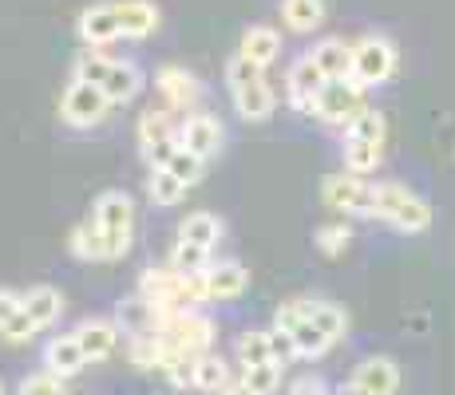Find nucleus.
Instances as JSON below:
<instances>
[{
    "instance_id": "28",
    "label": "nucleus",
    "mask_w": 455,
    "mask_h": 395,
    "mask_svg": "<svg viewBox=\"0 0 455 395\" xmlns=\"http://www.w3.org/2000/svg\"><path fill=\"white\" fill-rule=\"evenodd\" d=\"M384 162V143H369V138H345V170L372 178Z\"/></svg>"
},
{
    "instance_id": "29",
    "label": "nucleus",
    "mask_w": 455,
    "mask_h": 395,
    "mask_svg": "<svg viewBox=\"0 0 455 395\" xmlns=\"http://www.w3.org/2000/svg\"><path fill=\"white\" fill-rule=\"evenodd\" d=\"M305 312H309V320L317 324L321 332L337 344L340 336L348 332V312L340 309V304H332V301H321V296H309V304H305Z\"/></svg>"
},
{
    "instance_id": "40",
    "label": "nucleus",
    "mask_w": 455,
    "mask_h": 395,
    "mask_svg": "<svg viewBox=\"0 0 455 395\" xmlns=\"http://www.w3.org/2000/svg\"><path fill=\"white\" fill-rule=\"evenodd\" d=\"M16 395H64V380L52 375V372H36V375H28V380L20 383V391Z\"/></svg>"
},
{
    "instance_id": "20",
    "label": "nucleus",
    "mask_w": 455,
    "mask_h": 395,
    "mask_svg": "<svg viewBox=\"0 0 455 395\" xmlns=\"http://www.w3.org/2000/svg\"><path fill=\"white\" fill-rule=\"evenodd\" d=\"M68 253H72L76 261H111L108 233H103V225L95 222V217H84V222H76L72 233H68Z\"/></svg>"
},
{
    "instance_id": "21",
    "label": "nucleus",
    "mask_w": 455,
    "mask_h": 395,
    "mask_svg": "<svg viewBox=\"0 0 455 395\" xmlns=\"http://www.w3.org/2000/svg\"><path fill=\"white\" fill-rule=\"evenodd\" d=\"M119 24H124V40H147L159 32L163 12L151 0H119Z\"/></svg>"
},
{
    "instance_id": "23",
    "label": "nucleus",
    "mask_w": 455,
    "mask_h": 395,
    "mask_svg": "<svg viewBox=\"0 0 455 395\" xmlns=\"http://www.w3.org/2000/svg\"><path fill=\"white\" fill-rule=\"evenodd\" d=\"M84 364H87V356H84L80 340H76V332H72V336H56V340H48V348H44V367H48L52 375H60V380L76 375Z\"/></svg>"
},
{
    "instance_id": "4",
    "label": "nucleus",
    "mask_w": 455,
    "mask_h": 395,
    "mask_svg": "<svg viewBox=\"0 0 455 395\" xmlns=\"http://www.w3.org/2000/svg\"><path fill=\"white\" fill-rule=\"evenodd\" d=\"M111 107L116 103L108 99V91L95 83H87V79H68V87L60 91V119L68 122V127L76 130H87V127H100L103 119L111 115Z\"/></svg>"
},
{
    "instance_id": "8",
    "label": "nucleus",
    "mask_w": 455,
    "mask_h": 395,
    "mask_svg": "<svg viewBox=\"0 0 455 395\" xmlns=\"http://www.w3.org/2000/svg\"><path fill=\"white\" fill-rule=\"evenodd\" d=\"M396 64H400V51L388 36L369 32V36L353 40V79L356 83H364V87L388 83V79L396 75Z\"/></svg>"
},
{
    "instance_id": "18",
    "label": "nucleus",
    "mask_w": 455,
    "mask_h": 395,
    "mask_svg": "<svg viewBox=\"0 0 455 395\" xmlns=\"http://www.w3.org/2000/svg\"><path fill=\"white\" fill-rule=\"evenodd\" d=\"M250 285V269L242 261H210L206 269V288H210V301H234L242 296Z\"/></svg>"
},
{
    "instance_id": "6",
    "label": "nucleus",
    "mask_w": 455,
    "mask_h": 395,
    "mask_svg": "<svg viewBox=\"0 0 455 395\" xmlns=\"http://www.w3.org/2000/svg\"><path fill=\"white\" fill-rule=\"evenodd\" d=\"M364 111H369V87L348 75V79H329V83L321 87L317 115L313 119L329 122V127H348V122L356 115H364Z\"/></svg>"
},
{
    "instance_id": "9",
    "label": "nucleus",
    "mask_w": 455,
    "mask_h": 395,
    "mask_svg": "<svg viewBox=\"0 0 455 395\" xmlns=\"http://www.w3.org/2000/svg\"><path fill=\"white\" fill-rule=\"evenodd\" d=\"M159 332L179 352H190V356H203V352H210V344H214V320L203 316L198 309H171Z\"/></svg>"
},
{
    "instance_id": "42",
    "label": "nucleus",
    "mask_w": 455,
    "mask_h": 395,
    "mask_svg": "<svg viewBox=\"0 0 455 395\" xmlns=\"http://www.w3.org/2000/svg\"><path fill=\"white\" fill-rule=\"evenodd\" d=\"M24 309V296L20 293H8V288H0V324L4 320H12L16 312Z\"/></svg>"
},
{
    "instance_id": "25",
    "label": "nucleus",
    "mask_w": 455,
    "mask_h": 395,
    "mask_svg": "<svg viewBox=\"0 0 455 395\" xmlns=\"http://www.w3.org/2000/svg\"><path fill=\"white\" fill-rule=\"evenodd\" d=\"M226 225L218 214H210V209H195V214H187L179 222V241H190V245H203V249H214L218 241H222Z\"/></svg>"
},
{
    "instance_id": "38",
    "label": "nucleus",
    "mask_w": 455,
    "mask_h": 395,
    "mask_svg": "<svg viewBox=\"0 0 455 395\" xmlns=\"http://www.w3.org/2000/svg\"><path fill=\"white\" fill-rule=\"evenodd\" d=\"M36 332H40V324L28 316V309H20V312L12 316V320L0 324V336H4L8 344H28V340L36 336Z\"/></svg>"
},
{
    "instance_id": "22",
    "label": "nucleus",
    "mask_w": 455,
    "mask_h": 395,
    "mask_svg": "<svg viewBox=\"0 0 455 395\" xmlns=\"http://www.w3.org/2000/svg\"><path fill=\"white\" fill-rule=\"evenodd\" d=\"M317 59V67L325 72V79H348L353 75V43L340 36H321L309 51Z\"/></svg>"
},
{
    "instance_id": "7",
    "label": "nucleus",
    "mask_w": 455,
    "mask_h": 395,
    "mask_svg": "<svg viewBox=\"0 0 455 395\" xmlns=\"http://www.w3.org/2000/svg\"><path fill=\"white\" fill-rule=\"evenodd\" d=\"M321 198L340 217H372V182L353 170H332L321 178Z\"/></svg>"
},
{
    "instance_id": "36",
    "label": "nucleus",
    "mask_w": 455,
    "mask_h": 395,
    "mask_svg": "<svg viewBox=\"0 0 455 395\" xmlns=\"http://www.w3.org/2000/svg\"><path fill=\"white\" fill-rule=\"evenodd\" d=\"M384 135H388V122H384L380 111H364V115H356L353 122L345 127V138H369V143H384Z\"/></svg>"
},
{
    "instance_id": "15",
    "label": "nucleus",
    "mask_w": 455,
    "mask_h": 395,
    "mask_svg": "<svg viewBox=\"0 0 455 395\" xmlns=\"http://www.w3.org/2000/svg\"><path fill=\"white\" fill-rule=\"evenodd\" d=\"M147 87V75L143 67L135 64V59H111V72L103 79V91H108V99L116 103V107H127V103H135L139 95H143Z\"/></svg>"
},
{
    "instance_id": "31",
    "label": "nucleus",
    "mask_w": 455,
    "mask_h": 395,
    "mask_svg": "<svg viewBox=\"0 0 455 395\" xmlns=\"http://www.w3.org/2000/svg\"><path fill=\"white\" fill-rule=\"evenodd\" d=\"M195 388L198 391H226L230 388V367L218 352H203L195 367Z\"/></svg>"
},
{
    "instance_id": "12",
    "label": "nucleus",
    "mask_w": 455,
    "mask_h": 395,
    "mask_svg": "<svg viewBox=\"0 0 455 395\" xmlns=\"http://www.w3.org/2000/svg\"><path fill=\"white\" fill-rule=\"evenodd\" d=\"M179 143L198 158H214L226 143V127H222V119L210 115V111H190V115L179 119Z\"/></svg>"
},
{
    "instance_id": "5",
    "label": "nucleus",
    "mask_w": 455,
    "mask_h": 395,
    "mask_svg": "<svg viewBox=\"0 0 455 395\" xmlns=\"http://www.w3.org/2000/svg\"><path fill=\"white\" fill-rule=\"evenodd\" d=\"M179 119L171 107H147L143 119H139V151H143L147 166H166L174 154H179Z\"/></svg>"
},
{
    "instance_id": "17",
    "label": "nucleus",
    "mask_w": 455,
    "mask_h": 395,
    "mask_svg": "<svg viewBox=\"0 0 455 395\" xmlns=\"http://www.w3.org/2000/svg\"><path fill=\"white\" fill-rule=\"evenodd\" d=\"M238 56H246L250 64L269 72V64H277V56H282V32H277L274 24H253V28L242 32Z\"/></svg>"
},
{
    "instance_id": "47",
    "label": "nucleus",
    "mask_w": 455,
    "mask_h": 395,
    "mask_svg": "<svg viewBox=\"0 0 455 395\" xmlns=\"http://www.w3.org/2000/svg\"><path fill=\"white\" fill-rule=\"evenodd\" d=\"M332 395H337V391H332Z\"/></svg>"
},
{
    "instance_id": "13",
    "label": "nucleus",
    "mask_w": 455,
    "mask_h": 395,
    "mask_svg": "<svg viewBox=\"0 0 455 395\" xmlns=\"http://www.w3.org/2000/svg\"><path fill=\"white\" fill-rule=\"evenodd\" d=\"M84 48H111L116 40H124V24H119V4H92L76 20Z\"/></svg>"
},
{
    "instance_id": "37",
    "label": "nucleus",
    "mask_w": 455,
    "mask_h": 395,
    "mask_svg": "<svg viewBox=\"0 0 455 395\" xmlns=\"http://www.w3.org/2000/svg\"><path fill=\"white\" fill-rule=\"evenodd\" d=\"M246 383L258 395H277V388H282V364H261V367H246Z\"/></svg>"
},
{
    "instance_id": "3",
    "label": "nucleus",
    "mask_w": 455,
    "mask_h": 395,
    "mask_svg": "<svg viewBox=\"0 0 455 395\" xmlns=\"http://www.w3.org/2000/svg\"><path fill=\"white\" fill-rule=\"evenodd\" d=\"M92 217L103 225V233H108L111 261L127 257L131 241H135V198L124 194V190H103L92 206Z\"/></svg>"
},
{
    "instance_id": "30",
    "label": "nucleus",
    "mask_w": 455,
    "mask_h": 395,
    "mask_svg": "<svg viewBox=\"0 0 455 395\" xmlns=\"http://www.w3.org/2000/svg\"><path fill=\"white\" fill-rule=\"evenodd\" d=\"M234 352H238L242 372H246V367H261V364H277L274 344H269V332H258V328L242 332V336L234 340Z\"/></svg>"
},
{
    "instance_id": "43",
    "label": "nucleus",
    "mask_w": 455,
    "mask_h": 395,
    "mask_svg": "<svg viewBox=\"0 0 455 395\" xmlns=\"http://www.w3.org/2000/svg\"><path fill=\"white\" fill-rule=\"evenodd\" d=\"M290 395H332V391L321 380H297L293 388H290Z\"/></svg>"
},
{
    "instance_id": "11",
    "label": "nucleus",
    "mask_w": 455,
    "mask_h": 395,
    "mask_svg": "<svg viewBox=\"0 0 455 395\" xmlns=\"http://www.w3.org/2000/svg\"><path fill=\"white\" fill-rule=\"evenodd\" d=\"M155 91L163 95V107H171L174 115H190L203 103V79L179 64H166L155 72Z\"/></svg>"
},
{
    "instance_id": "45",
    "label": "nucleus",
    "mask_w": 455,
    "mask_h": 395,
    "mask_svg": "<svg viewBox=\"0 0 455 395\" xmlns=\"http://www.w3.org/2000/svg\"><path fill=\"white\" fill-rule=\"evenodd\" d=\"M337 395H369V391H364V388H356V383H353V380H348V383H345V388H340Z\"/></svg>"
},
{
    "instance_id": "32",
    "label": "nucleus",
    "mask_w": 455,
    "mask_h": 395,
    "mask_svg": "<svg viewBox=\"0 0 455 395\" xmlns=\"http://www.w3.org/2000/svg\"><path fill=\"white\" fill-rule=\"evenodd\" d=\"M293 336V348H297V359H317V356H325L329 348H332V340L325 336V332L317 328V324L309 320V316H305L301 324H297V328L290 332Z\"/></svg>"
},
{
    "instance_id": "27",
    "label": "nucleus",
    "mask_w": 455,
    "mask_h": 395,
    "mask_svg": "<svg viewBox=\"0 0 455 395\" xmlns=\"http://www.w3.org/2000/svg\"><path fill=\"white\" fill-rule=\"evenodd\" d=\"M187 190L190 186H182L166 166H151V174H147V198H151V206H159V209H174L182 198H187Z\"/></svg>"
},
{
    "instance_id": "46",
    "label": "nucleus",
    "mask_w": 455,
    "mask_h": 395,
    "mask_svg": "<svg viewBox=\"0 0 455 395\" xmlns=\"http://www.w3.org/2000/svg\"><path fill=\"white\" fill-rule=\"evenodd\" d=\"M0 395H4V388H0Z\"/></svg>"
},
{
    "instance_id": "1",
    "label": "nucleus",
    "mask_w": 455,
    "mask_h": 395,
    "mask_svg": "<svg viewBox=\"0 0 455 395\" xmlns=\"http://www.w3.org/2000/svg\"><path fill=\"white\" fill-rule=\"evenodd\" d=\"M226 87H230V99H234L238 119L266 122L277 111V95L266 79V67L250 64L246 56H230V64H226Z\"/></svg>"
},
{
    "instance_id": "41",
    "label": "nucleus",
    "mask_w": 455,
    "mask_h": 395,
    "mask_svg": "<svg viewBox=\"0 0 455 395\" xmlns=\"http://www.w3.org/2000/svg\"><path fill=\"white\" fill-rule=\"evenodd\" d=\"M269 344H274V359L277 364H293L297 359V348H293V336L290 332H282V328H269Z\"/></svg>"
},
{
    "instance_id": "33",
    "label": "nucleus",
    "mask_w": 455,
    "mask_h": 395,
    "mask_svg": "<svg viewBox=\"0 0 455 395\" xmlns=\"http://www.w3.org/2000/svg\"><path fill=\"white\" fill-rule=\"evenodd\" d=\"M166 265H174L179 273L195 277V273H206L210 269V249H203V245H190V241H179L174 237V249H171V261Z\"/></svg>"
},
{
    "instance_id": "2",
    "label": "nucleus",
    "mask_w": 455,
    "mask_h": 395,
    "mask_svg": "<svg viewBox=\"0 0 455 395\" xmlns=\"http://www.w3.org/2000/svg\"><path fill=\"white\" fill-rule=\"evenodd\" d=\"M372 217L396 233H424L432 225V206L404 182H372Z\"/></svg>"
},
{
    "instance_id": "16",
    "label": "nucleus",
    "mask_w": 455,
    "mask_h": 395,
    "mask_svg": "<svg viewBox=\"0 0 455 395\" xmlns=\"http://www.w3.org/2000/svg\"><path fill=\"white\" fill-rule=\"evenodd\" d=\"M348 380H353L356 388H364L369 395H396L400 367H396V359H388V356H369V359H361V364L353 367Z\"/></svg>"
},
{
    "instance_id": "35",
    "label": "nucleus",
    "mask_w": 455,
    "mask_h": 395,
    "mask_svg": "<svg viewBox=\"0 0 455 395\" xmlns=\"http://www.w3.org/2000/svg\"><path fill=\"white\" fill-rule=\"evenodd\" d=\"M166 170H171L182 186H198V182H203V174H206V158H198V154H190L187 146H179V154L166 162Z\"/></svg>"
},
{
    "instance_id": "44",
    "label": "nucleus",
    "mask_w": 455,
    "mask_h": 395,
    "mask_svg": "<svg viewBox=\"0 0 455 395\" xmlns=\"http://www.w3.org/2000/svg\"><path fill=\"white\" fill-rule=\"evenodd\" d=\"M222 395H258V391H253L246 383V375H242V380H230V388H226Z\"/></svg>"
},
{
    "instance_id": "39",
    "label": "nucleus",
    "mask_w": 455,
    "mask_h": 395,
    "mask_svg": "<svg viewBox=\"0 0 455 395\" xmlns=\"http://www.w3.org/2000/svg\"><path fill=\"white\" fill-rule=\"evenodd\" d=\"M195 367H198V356H174L163 367V375L171 380V388H195Z\"/></svg>"
},
{
    "instance_id": "34",
    "label": "nucleus",
    "mask_w": 455,
    "mask_h": 395,
    "mask_svg": "<svg viewBox=\"0 0 455 395\" xmlns=\"http://www.w3.org/2000/svg\"><path fill=\"white\" fill-rule=\"evenodd\" d=\"M348 245H353V225L348 222H325L317 230V249L325 253V257H340Z\"/></svg>"
},
{
    "instance_id": "24",
    "label": "nucleus",
    "mask_w": 455,
    "mask_h": 395,
    "mask_svg": "<svg viewBox=\"0 0 455 395\" xmlns=\"http://www.w3.org/2000/svg\"><path fill=\"white\" fill-rule=\"evenodd\" d=\"M329 8L325 0H282V24L297 36H313V32H321V24H325Z\"/></svg>"
},
{
    "instance_id": "26",
    "label": "nucleus",
    "mask_w": 455,
    "mask_h": 395,
    "mask_svg": "<svg viewBox=\"0 0 455 395\" xmlns=\"http://www.w3.org/2000/svg\"><path fill=\"white\" fill-rule=\"evenodd\" d=\"M24 309H28V316L40 328H48V324H56L60 312H64V296L52 285H32L28 293H24Z\"/></svg>"
},
{
    "instance_id": "10",
    "label": "nucleus",
    "mask_w": 455,
    "mask_h": 395,
    "mask_svg": "<svg viewBox=\"0 0 455 395\" xmlns=\"http://www.w3.org/2000/svg\"><path fill=\"white\" fill-rule=\"evenodd\" d=\"M325 83L329 79L309 51L297 56L293 64L285 67V103H290V111H297V115H317V95Z\"/></svg>"
},
{
    "instance_id": "14",
    "label": "nucleus",
    "mask_w": 455,
    "mask_h": 395,
    "mask_svg": "<svg viewBox=\"0 0 455 395\" xmlns=\"http://www.w3.org/2000/svg\"><path fill=\"white\" fill-rule=\"evenodd\" d=\"M166 312L171 309H163V304H155V301H147V296L135 293V296H127V301L116 304V324H119V332H127V336H151V332L163 328Z\"/></svg>"
},
{
    "instance_id": "19",
    "label": "nucleus",
    "mask_w": 455,
    "mask_h": 395,
    "mask_svg": "<svg viewBox=\"0 0 455 395\" xmlns=\"http://www.w3.org/2000/svg\"><path fill=\"white\" fill-rule=\"evenodd\" d=\"M76 340H80L87 364H92V359H108L119 348V324L92 316V320H84L80 328H76Z\"/></svg>"
}]
</instances>
